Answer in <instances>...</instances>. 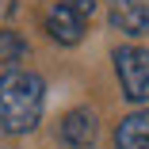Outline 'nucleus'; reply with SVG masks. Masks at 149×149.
<instances>
[{"mask_svg":"<svg viewBox=\"0 0 149 149\" xmlns=\"http://www.w3.org/2000/svg\"><path fill=\"white\" fill-rule=\"evenodd\" d=\"M42 107H46V84L38 73L8 69L0 77V130L31 134L42 123Z\"/></svg>","mask_w":149,"mask_h":149,"instance_id":"1","label":"nucleus"},{"mask_svg":"<svg viewBox=\"0 0 149 149\" xmlns=\"http://www.w3.org/2000/svg\"><path fill=\"white\" fill-rule=\"evenodd\" d=\"M115 73L123 84V96L130 103H149V50L145 46H118L115 50Z\"/></svg>","mask_w":149,"mask_h":149,"instance_id":"2","label":"nucleus"},{"mask_svg":"<svg viewBox=\"0 0 149 149\" xmlns=\"http://www.w3.org/2000/svg\"><path fill=\"white\" fill-rule=\"evenodd\" d=\"M46 31L57 46H77L88 31V15H80L69 0H61V4H54L46 12Z\"/></svg>","mask_w":149,"mask_h":149,"instance_id":"3","label":"nucleus"},{"mask_svg":"<svg viewBox=\"0 0 149 149\" xmlns=\"http://www.w3.org/2000/svg\"><path fill=\"white\" fill-rule=\"evenodd\" d=\"M107 19L126 38L149 35V0H107Z\"/></svg>","mask_w":149,"mask_h":149,"instance_id":"4","label":"nucleus"},{"mask_svg":"<svg viewBox=\"0 0 149 149\" xmlns=\"http://www.w3.org/2000/svg\"><path fill=\"white\" fill-rule=\"evenodd\" d=\"M96 111H88V107H77V111H69L65 118H61V141L69 145V149H92L96 145Z\"/></svg>","mask_w":149,"mask_h":149,"instance_id":"5","label":"nucleus"},{"mask_svg":"<svg viewBox=\"0 0 149 149\" xmlns=\"http://www.w3.org/2000/svg\"><path fill=\"white\" fill-rule=\"evenodd\" d=\"M115 149H149V107L130 111L115 126Z\"/></svg>","mask_w":149,"mask_h":149,"instance_id":"6","label":"nucleus"},{"mask_svg":"<svg viewBox=\"0 0 149 149\" xmlns=\"http://www.w3.org/2000/svg\"><path fill=\"white\" fill-rule=\"evenodd\" d=\"M23 54H27V42L19 38V31H0V65H8V69H15L19 61H23Z\"/></svg>","mask_w":149,"mask_h":149,"instance_id":"7","label":"nucleus"},{"mask_svg":"<svg viewBox=\"0 0 149 149\" xmlns=\"http://www.w3.org/2000/svg\"><path fill=\"white\" fill-rule=\"evenodd\" d=\"M69 4H73L80 15H88V19H92V12H96V0H69Z\"/></svg>","mask_w":149,"mask_h":149,"instance_id":"8","label":"nucleus"}]
</instances>
